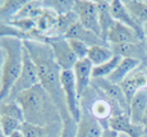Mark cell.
I'll return each mask as SVG.
<instances>
[{"mask_svg":"<svg viewBox=\"0 0 147 137\" xmlns=\"http://www.w3.org/2000/svg\"><path fill=\"white\" fill-rule=\"evenodd\" d=\"M23 44L37 68L40 85L51 96L61 114V118H69L70 114L68 112L65 96H64L63 86H61L63 71L56 64L50 45L44 41H36V40H24Z\"/></svg>","mask_w":147,"mask_h":137,"instance_id":"1","label":"cell"},{"mask_svg":"<svg viewBox=\"0 0 147 137\" xmlns=\"http://www.w3.org/2000/svg\"><path fill=\"white\" fill-rule=\"evenodd\" d=\"M16 101L23 110L26 123L40 127L63 123V118L56 104L41 85L22 92Z\"/></svg>","mask_w":147,"mask_h":137,"instance_id":"2","label":"cell"},{"mask_svg":"<svg viewBox=\"0 0 147 137\" xmlns=\"http://www.w3.org/2000/svg\"><path fill=\"white\" fill-rule=\"evenodd\" d=\"M0 45L4 49V63L1 69V90L0 101L7 99L13 85L18 79L23 67L24 45L23 40L17 37H0Z\"/></svg>","mask_w":147,"mask_h":137,"instance_id":"3","label":"cell"},{"mask_svg":"<svg viewBox=\"0 0 147 137\" xmlns=\"http://www.w3.org/2000/svg\"><path fill=\"white\" fill-rule=\"evenodd\" d=\"M81 109L88 110L104 130L109 128V121L113 117L125 114L117 102L106 98L98 88H96L92 85L82 95Z\"/></svg>","mask_w":147,"mask_h":137,"instance_id":"4","label":"cell"},{"mask_svg":"<svg viewBox=\"0 0 147 137\" xmlns=\"http://www.w3.org/2000/svg\"><path fill=\"white\" fill-rule=\"evenodd\" d=\"M24 45V44H23ZM40 85V78H38V73H37V68H36L35 63L31 59L30 54L24 47V54H23V67H22L21 75H19L18 79L16 81V83L13 85L10 94L7 99L4 100H9V101H14L22 92L30 90V88Z\"/></svg>","mask_w":147,"mask_h":137,"instance_id":"5","label":"cell"},{"mask_svg":"<svg viewBox=\"0 0 147 137\" xmlns=\"http://www.w3.org/2000/svg\"><path fill=\"white\" fill-rule=\"evenodd\" d=\"M45 42L50 45L55 62L60 67V69L73 71L78 59L76 56V54L73 53L72 47L69 45V41L64 36H56V37H47L46 36Z\"/></svg>","mask_w":147,"mask_h":137,"instance_id":"6","label":"cell"},{"mask_svg":"<svg viewBox=\"0 0 147 137\" xmlns=\"http://www.w3.org/2000/svg\"><path fill=\"white\" fill-rule=\"evenodd\" d=\"M73 12L77 14L78 22L84 28L92 31L101 37V28L98 22L97 4L92 0H76L73 5Z\"/></svg>","mask_w":147,"mask_h":137,"instance_id":"7","label":"cell"},{"mask_svg":"<svg viewBox=\"0 0 147 137\" xmlns=\"http://www.w3.org/2000/svg\"><path fill=\"white\" fill-rule=\"evenodd\" d=\"M61 86H63L64 96H65L67 108L70 117L76 122L81 119V101L77 91V83H76L74 73L73 71H63L61 72Z\"/></svg>","mask_w":147,"mask_h":137,"instance_id":"8","label":"cell"},{"mask_svg":"<svg viewBox=\"0 0 147 137\" xmlns=\"http://www.w3.org/2000/svg\"><path fill=\"white\" fill-rule=\"evenodd\" d=\"M91 85L95 86L96 88H98L106 98H109L114 102H117L121 109H123V112L129 115V105H128V102H127V99H125V96H124V94H123V91H121L119 85L113 83V82H110L107 78H94Z\"/></svg>","mask_w":147,"mask_h":137,"instance_id":"9","label":"cell"},{"mask_svg":"<svg viewBox=\"0 0 147 137\" xmlns=\"http://www.w3.org/2000/svg\"><path fill=\"white\" fill-rule=\"evenodd\" d=\"M140 41H146L145 37L136 32L134 30L127 27V26L118 23L110 28L109 33H107L106 42L109 45H120V44H132V42H140Z\"/></svg>","mask_w":147,"mask_h":137,"instance_id":"10","label":"cell"},{"mask_svg":"<svg viewBox=\"0 0 147 137\" xmlns=\"http://www.w3.org/2000/svg\"><path fill=\"white\" fill-rule=\"evenodd\" d=\"M114 55L120 58H131L140 60L141 64H147V39L146 41L132 42V44L110 45Z\"/></svg>","mask_w":147,"mask_h":137,"instance_id":"11","label":"cell"},{"mask_svg":"<svg viewBox=\"0 0 147 137\" xmlns=\"http://www.w3.org/2000/svg\"><path fill=\"white\" fill-rule=\"evenodd\" d=\"M124 96L127 99L128 105L131 104L132 99L136 96V94L140 92L141 90L147 88V73L143 71H134L131 73L123 82L119 85Z\"/></svg>","mask_w":147,"mask_h":137,"instance_id":"12","label":"cell"},{"mask_svg":"<svg viewBox=\"0 0 147 137\" xmlns=\"http://www.w3.org/2000/svg\"><path fill=\"white\" fill-rule=\"evenodd\" d=\"M110 12H111V16H113V18L115 19V22L132 28L136 32L140 33L142 37L146 39L143 27L134 21V18L131 16V13L127 10L123 1H120V0H111V1H110Z\"/></svg>","mask_w":147,"mask_h":137,"instance_id":"13","label":"cell"},{"mask_svg":"<svg viewBox=\"0 0 147 137\" xmlns=\"http://www.w3.org/2000/svg\"><path fill=\"white\" fill-rule=\"evenodd\" d=\"M109 128L117 133H125L128 137L145 136L143 127L140 124H134L128 114H120V115L113 117L109 121Z\"/></svg>","mask_w":147,"mask_h":137,"instance_id":"14","label":"cell"},{"mask_svg":"<svg viewBox=\"0 0 147 137\" xmlns=\"http://www.w3.org/2000/svg\"><path fill=\"white\" fill-rule=\"evenodd\" d=\"M92 71H94V65L88 59H83V60H78L77 64L73 68V73H74L76 83H77V91L78 96H80V101L84 91L91 86L92 82Z\"/></svg>","mask_w":147,"mask_h":137,"instance_id":"15","label":"cell"},{"mask_svg":"<svg viewBox=\"0 0 147 137\" xmlns=\"http://www.w3.org/2000/svg\"><path fill=\"white\" fill-rule=\"evenodd\" d=\"M81 119L78 122L76 137H101L104 133V128L101 124L91 115V113L86 109H81Z\"/></svg>","mask_w":147,"mask_h":137,"instance_id":"16","label":"cell"},{"mask_svg":"<svg viewBox=\"0 0 147 137\" xmlns=\"http://www.w3.org/2000/svg\"><path fill=\"white\" fill-rule=\"evenodd\" d=\"M65 39H74V40H80V41L84 42L86 45L91 46H97V45H109L106 41H104L100 36H97L96 33H94L92 31L87 30L82 26L80 22H77L76 24H73L70 27V30L67 32V35L64 36ZM110 46V45H109Z\"/></svg>","mask_w":147,"mask_h":137,"instance_id":"17","label":"cell"},{"mask_svg":"<svg viewBox=\"0 0 147 137\" xmlns=\"http://www.w3.org/2000/svg\"><path fill=\"white\" fill-rule=\"evenodd\" d=\"M21 131L26 137H60L61 131H63V123L40 127V125L30 124L24 122Z\"/></svg>","mask_w":147,"mask_h":137,"instance_id":"18","label":"cell"},{"mask_svg":"<svg viewBox=\"0 0 147 137\" xmlns=\"http://www.w3.org/2000/svg\"><path fill=\"white\" fill-rule=\"evenodd\" d=\"M140 65H141L140 60H136V59H131V58H121L119 65L115 68V71L111 75L107 77V79L115 85H120L131 73L137 71Z\"/></svg>","mask_w":147,"mask_h":137,"instance_id":"19","label":"cell"},{"mask_svg":"<svg viewBox=\"0 0 147 137\" xmlns=\"http://www.w3.org/2000/svg\"><path fill=\"white\" fill-rule=\"evenodd\" d=\"M147 110V88L136 94L129 104V118L134 124H140Z\"/></svg>","mask_w":147,"mask_h":137,"instance_id":"20","label":"cell"},{"mask_svg":"<svg viewBox=\"0 0 147 137\" xmlns=\"http://www.w3.org/2000/svg\"><path fill=\"white\" fill-rule=\"evenodd\" d=\"M96 4H97L98 22H100V28H101V39L104 41H106L110 28L115 24V19L113 18L111 12H110V1L98 0V1H96Z\"/></svg>","mask_w":147,"mask_h":137,"instance_id":"21","label":"cell"},{"mask_svg":"<svg viewBox=\"0 0 147 137\" xmlns=\"http://www.w3.org/2000/svg\"><path fill=\"white\" fill-rule=\"evenodd\" d=\"M78 22V17L74 12H68L65 14H59L58 19H56L55 24L51 28L49 33H47V37H56V36H65L67 32L70 30L73 24H76Z\"/></svg>","mask_w":147,"mask_h":137,"instance_id":"22","label":"cell"},{"mask_svg":"<svg viewBox=\"0 0 147 137\" xmlns=\"http://www.w3.org/2000/svg\"><path fill=\"white\" fill-rule=\"evenodd\" d=\"M114 58V53H113L111 47L109 45H97V46H91L88 51V59L92 63L94 67H98L101 64H105L110 59Z\"/></svg>","mask_w":147,"mask_h":137,"instance_id":"23","label":"cell"},{"mask_svg":"<svg viewBox=\"0 0 147 137\" xmlns=\"http://www.w3.org/2000/svg\"><path fill=\"white\" fill-rule=\"evenodd\" d=\"M123 4L125 5L127 10L131 13L134 21L143 27L147 23V1L140 0H124Z\"/></svg>","mask_w":147,"mask_h":137,"instance_id":"24","label":"cell"},{"mask_svg":"<svg viewBox=\"0 0 147 137\" xmlns=\"http://www.w3.org/2000/svg\"><path fill=\"white\" fill-rule=\"evenodd\" d=\"M26 4V0H8L3 3L0 9V23H10L14 21L16 16Z\"/></svg>","mask_w":147,"mask_h":137,"instance_id":"25","label":"cell"},{"mask_svg":"<svg viewBox=\"0 0 147 137\" xmlns=\"http://www.w3.org/2000/svg\"><path fill=\"white\" fill-rule=\"evenodd\" d=\"M0 117H9V118L18 119L22 123H24L23 110L16 100L14 101H9V100L0 101Z\"/></svg>","mask_w":147,"mask_h":137,"instance_id":"26","label":"cell"},{"mask_svg":"<svg viewBox=\"0 0 147 137\" xmlns=\"http://www.w3.org/2000/svg\"><path fill=\"white\" fill-rule=\"evenodd\" d=\"M121 60L120 56L114 55V58L110 59L109 62H106L105 64H101L98 67H94L92 71V79L94 78H107L113 72L115 71V68L119 65Z\"/></svg>","mask_w":147,"mask_h":137,"instance_id":"27","label":"cell"},{"mask_svg":"<svg viewBox=\"0 0 147 137\" xmlns=\"http://www.w3.org/2000/svg\"><path fill=\"white\" fill-rule=\"evenodd\" d=\"M22 123L21 121L9 117H0V127H1V132L5 137L12 136L14 132H18L22 130Z\"/></svg>","mask_w":147,"mask_h":137,"instance_id":"28","label":"cell"},{"mask_svg":"<svg viewBox=\"0 0 147 137\" xmlns=\"http://www.w3.org/2000/svg\"><path fill=\"white\" fill-rule=\"evenodd\" d=\"M42 5L45 8L54 10L58 14H65L73 10L74 1H72V0L70 1H68V0H49V1H42Z\"/></svg>","mask_w":147,"mask_h":137,"instance_id":"29","label":"cell"},{"mask_svg":"<svg viewBox=\"0 0 147 137\" xmlns=\"http://www.w3.org/2000/svg\"><path fill=\"white\" fill-rule=\"evenodd\" d=\"M68 41H69L70 47H72L73 53L76 54V56H77L78 60L87 59V56H88V51H90V46H88V45H86L84 42L80 41V40H74V39H69Z\"/></svg>","mask_w":147,"mask_h":137,"instance_id":"30","label":"cell"},{"mask_svg":"<svg viewBox=\"0 0 147 137\" xmlns=\"http://www.w3.org/2000/svg\"><path fill=\"white\" fill-rule=\"evenodd\" d=\"M77 127H78V123L72 117H69V118H67V119H63V131H61L60 137H76Z\"/></svg>","mask_w":147,"mask_h":137,"instance_id":"31","label":"cell"},{"mask_svg":"<svg viewBox=\"0 0 147 137\" xmlns=\"http://www.w3.org/2000/svg\"><path fill=\"white\" fill-rule=\"evenodd\" d=\"M4 49L0 45V90H1V69H3V63H4Z\"/></svg>","mask_w":147,"mask_h":137,"instance_id":"32","label":"cell"},{"mask_svg":"<svg viewBox=\"0 0 147 137\" xmlns=\"http://www.w3.org/2000/svg\"><path fill=\"white\" fill-rule=\"evenodd\" d=\"M141 125H142V127H143V133H145V135H147V110H146L145 115H143V118H142V122H141Z\"/></svg>","mask_w":147,"mask_h":137,"instance_id":"33","label":"cell"},{"mask_svg":"<svg viewBox=\"0 0 147 137\" xmlns=\"http://www.w3.org/2000/svg\"><path fill=\"white\" fill-rule=\"evenodd\" d=\"M9 137H26V136H24V133L22 132V131H18V132H14L13 135Z\"/></svg>","mask_w":147,"mask_h":137,"instance_id":"34","label":"cell"},{"mask_svg":"<svg viewBox=\"0 0 147 137\" xmlns=\"http://www.w3.org/2000/svg\"><path fill=\"white\" fill-rule=\"evenodd\" d=\"M143 31H145V35H146V37H147V23L143 24Z\"/></svg>","mask_w":147,"mask_h":137,"instance_id":"35","label":"cell"},{"mask_svg":"<svg viewBox=\"0 0 147 137\" xmlns=\"http://www.w3.org/2000/svg\"><path fill=\"white\" fill-rule=\"evenodd\" d=\"M0 137H5L4 135H3V132H1V127H0Z\"/></svg>","mask_w":147,"mask_h":137,"instance_id":"36","label":"cell"},{"mask_svg":"<svg viewBox=\"0 0 147 137\" xmlns=\"http://www.w3.org/2000/svg\"><path fill=\"white\" fill-rule=\"evenodd\" d=\"M146 39H147V37H146Z\"/></svg>","mask_w":147,"mask_h":137,"instance_id":"37","label":"cell"}]
</instances>
